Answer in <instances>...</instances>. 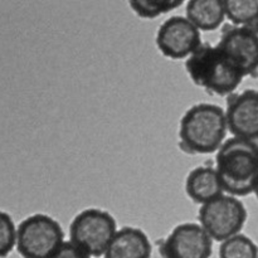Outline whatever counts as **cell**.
I'll return each mask as SVG.
<instances>
[{"label":"cell","instance_id":"obj_4","mask_svg":"<svg viewBox=\"0 0 258 258\" xmlns=\"http://www.w3.org/2000/svg\"><path fill=\"white\" fill-rule=\"evenodd\" d=\"M63 242L62 227L47 214L27 217L17 228V249L23 258H50Z\"/></svg>","mask_w":258,"mask_h":258},{"label":"cell","instance_id":"obj_11","mask_svg":"<svg viewBox=\"0 0 258 258\" xmlns=\"http://www.w3.org/2000/svg\"><path fill=\"white\" fill-rule=\"evenodd\" d=\"M153 247L145 232L135 227H122L116 232L105 258H151Z\"/></svg>","mask_w":258,"mask_h":258},{"label":"cell","instance_id":"obj_13","mask_svg":"<svg viewBox=\"0 0 258 258\" xmlns=\"http://www.w3.org/2000/svg\"><path fill=\"white\" fill-rule=\"evenodd\" d=\"M185 17L199 32H213L226 19L223 2L221 0H190L186 3Z\"/></svg>","mask_w":258,"mask_h":258},{"label":"cell","instance_id":"obj_9","mask_svg":"<svg viewBox=\"0 0 258 258\" xmlns=\"http://www.w3.org/2000/svg\"><path fill=\"white\" fill-rule=\"evenodd\" d=\"M217 45L244 77L258 71V33L253 27L226 28Z\"/></svg>","mask_w":258,"mask_h":258},{"label":"cell","instance_id":"obj_7","mask_svg":"<svg viewBox=\"0 0 258 258\" xmlns=\"http://www.w3.org/2000/svg\"><path fill=\"white\" fill-rule=\"evenodd\" d=\"M156 47L171 59H188L202 44L201 32L186 17L168 18L156 32Z\"/></svg>","mask_w":258,"mask_h":258},{"label":"cell","instance_id":"obj_2","mask_svg":"<svg viewBox=\"0 0 258 258\" xmlns=\"http://www.w3.org/2000/svg\"><path fill=\"white\" fill-rule=\"evenodd\" d=\"M228 131L226 111L214 103L191 106L179 123V140L185 153L212 154L223 145Z\"/></svg>","mask_w":258,"mask_h":258},{"label":"cell","instance_id":"obj_1","mask_svg":"<svg viewBox=\"0 0 258 258\" xmlns=\"http://www.w3.org/2000/svg\"><path fill=\"white\" fill-rule=\"evenodd\" d=\"M216 170L226 193L247 197L253 193L258 179V143L231 138L216 155Z\"/></svg>","mask_w":258,"mask_h":258},{"label":"cell","instance_id":"obj_16","mask_svg":"<svg viewBox=\"0 0 258 258\" xmlns=\"http://www.w3.org/2000/svg\"><path fill=\"white\" fill-rule=\"evenodd\" d=\"M181 5V0H135L128 3V7L133 12L143 19H155L160 15L178 9Z\"/></svg>","mask_w":258,"mask_h":258},{"label":"cell","instance_id":"obj_14","mask_svg":"<svg viewBox=\"0 0 258 258\" xmlns=\"http://www.w3.org/2000/svg\"><path fill=\"white\" fill-rule=\"evenodd\" d=\"M226 18L234 27H253L258 17V0L223 2Z\"/></svg>","mask_w":258,"mask_h":258},{"label":"cell","instance_id":"obj_18","mask_svg":"<svg viewBox=\"0 0 258 258\" xmlns=\"http://www.w3.org/2000/svg\"><path fill=\"white\" fill-rule=\"evenodd\" d=\"M50 258H92L88 253H86L83 249L76 246L71 241L63 242L62 246L53 253Z\"/></svg>","mask_w":258,"mask_h":258},{"label":"cell","instance_id":"obj_20","mask_svg":"<svg viewBox=\"0 0 258 258\" xmlns=\"http://www.w3.org/2000/svg\"><path fill=\"white\" fill-rule=\"evenodd\" d=\"M253 28H254V30H256V32L258 33V17H257L256 22H254V24H253Z\"/></svg>","mask_w":258,"mask_h":258},{"label":"cell","instance_id":"obj_10","mask_svg":"<svg viewBox=\"0 0 258 258\" xmlns=\"http://www.w3.org/2000/svg\"><path fill=\"white\" fill-rule=\"evenodd\" d=\"M228 130L234 138L258 141V91L244 90L232 96L226 110Z\"/></svg>","mask_w":258,"mask_h":258},{"label":"cell","instance_id":"obj_19","mask_svg":"<svg viewBox=\"0 0 258 258\" xmlns=\"http://www.w3.org/2000/svg\"><path fill=\"white\" fill-rule=\"evenodd\" d=\"M253 193H254V196H256V197H257V199H258V179H257L256 186H254V190H253Z\"/></svg>","mask_w":258,"mask_h":258},{"label":"cell","instance_id":"obj_3","mask_svg":"<svg viewBox=\"0 0 258 258\" xmlns=\"http://www.w3.org/2000/svg\"><path fill=\"white\" fill-rule=\"evenodd\" d=\"M185 70L194 85L218 96L232 95L244 78L218 45L207 43L185 60Z\"/></svg>","mask_w":258,"mask_h":258},{"label":"cell","instance_id":"obj_5","mask_svg":"<svg viewBox=\"0 0 258 258\" xmlns=\"http://www.w3.org/2000/svg\"><path fill=\"white\" fill-rule=\"evenodd\" d=\"M117 231V223L108 212L88 208L73 218L70 241L91 257H101L105 256Z\"/></svg>","mask_w":258,"mask_h":258},{"label":"cell","instance_id":"obj_6","mask_svg":"<svg viewBox=\"0 0 258 258\" xmlns=\"http://www.w3.org/2000/svg\"><path fill=\"white\" fill-rule=\"evenodd\" d=\"M247 209L236 197L222 194L209 203L201 206L199 224L213 241L224 242L239 234L247 222Z\"/></svg>","mask_w":258,"mask_h":258},{"label":"cell","instance_id":"obj_15","mask_svg":"<svg viewBox=\"0 0 258 258\" xmlns=\"http://www.w3.org/2000/svg\"><path fill=\"white\" fill-rule=\"evenodd\" d=\"M219 258H258V246L249 237L236 234L222 242Z\"/></svg>","mask_w":258,"mask_h":258},{"label":"cell","instance_id":"obj_17","mask_svg":"<svg viewBox=\"0 0 258 258\" xmlns=\"http://www.w3.org/2000/svg\"><path fill=\"white\" fill-rule=\"evenodd\" d=\"M17 228L12 217L0 211V258L7 257L17 247Z\"/></svg>","mask_w":258,"mask_h":258},{"label":"cell","instance_id":"obj_12","mask_svg":"<svg viewBox=\"0 0 258 258\" xmlns=\"http://www.w3.org/2000/svg\"><path fill=\"white\" fill-rule=\"evenodd\" d=\"M185 193L194 203L201 206L224 194L216 168L198 166L193 169L185 179Z\"/></svg>","mask_w":258,"mask_h":258},{"label":"cell","instance_id":"obj_8","mask_svg":"<svg viewBox=\"0 0 258 258\" xmlns=\"http://www.w3.org/2000/svg\"><path fill=\"white\" fill-rule=\"evenodd\" d=\"M159 249L163 258H211L213 239L199 223L185 222L169 233Z\"/></svg>","mask_w":258,"mask_h":258}]
</instances>
